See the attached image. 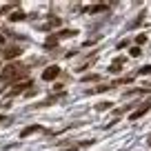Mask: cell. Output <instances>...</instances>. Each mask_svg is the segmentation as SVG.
<instances>
[{"label": "cell", "mask_w": 151, "mask_h": 151, "mask_svg": "<svg viewBox=\"0 0 151 151\" xmlns=\"http://www.w3.org/2000/svg\"><path fill=\"white\" fill-rule=\"evenodd\" d=\"M93 80H98V76H87L82 82H93Z\"/></svg>", "instance_id": "cell-15"}, {"label": "cell", "mask_w": 151, "mask_h": 151, "mask_svg": "<svg viewBox=\"0 0 151 151\" xmlns=\"http://www.w3.org/2000/svg\"><path fill=\"white\" fill-rule=\"evenodd\" d=\"M104 9H107V5H93V7H89L87 11H89V14H98V11H104Z\"/></svg>", "instance_id": "cell-10"}, {"label": "cell", "mask_w": 151, "mask_h": 151, "mask_svg": "<svg viewBox=\"0 0 151 151\" xmlns=\"http://www.w3.org/2000/svg\"><path fill=\"white\" fill-rule=\"evenodd\" d=\"M58 76H60V69H58L56 65H51V67H47V69L42 71V78L45 80H56Z\"/></svg>", "instance_id": "cell-2"}, {"label": "cell", "mask_w": 151, "mask_h": 151, "mask_svg": "<svg viewBox=\"0 0 151 151\" xmlns=\"http://www.w3.org/2000/svg\"><path fill=\"white\" fill-rule=\"evenodd\" d=\"M36 131H42V127H38V124H31V127L22 129V133H20V136H22V138H29L31 133H36Z\"/></svg>", "instance_id": "cell-6"}, {"label": "cell", "mask_w": 151, "mask_h": 151, "mask_svg": "<svg viewBox=\"0 0 151 151\" xmlns=\"http://www.w3.org/2000/svg\"><path fill=\"white\" fill-rule=\"evenodd\" d=\"M27 69H29V65H20V62H14V65H7L5 67V71H2V82H7V80H18V78H22L24 73H27Z\"/></svg>", "instance_id": "cell-1"}, {"label": "cell", "mask_w": 151, "mask_h": 151, "mask_svg": "<svg viewBox=\"0 0 151 151\" xmlns=\"http://www.w3.org/2000/svg\"><path fill=\"white\" fill-rule=\"evenodd\" d=\"M140 73H151V67H145V69H140Z\"/></svg>", "instance_id": "cell-18"}, {"label": "cell", "mask_w": 151, "mask_h": 151, "mask_svg": "<svg viewBox=\"0 0 151 151\" xmlns=\"http://www.w3.org/2000/svg\"><path fill=\"white\" fill-rule=\"evenodd\" d=\"M56 100H60V93H56V96H51V98H47L45 102H38L36 107H47V104H53Z\"/></svg>", "instance_id": "cell-8"}, {"label": "cell", "mask_w": 151, "mask_h": 151, "mask_svg": "<svg viewBox=\"0 0 151 151\" xmlns=\"http://www.w3.org/2000/svg\"><path fill=\"white\" fill-rule=\"evenodd\" d=\"M149 109H151V100H147V102L142 104V107H138L136 111L131 113V120H138V118H142V116H145V113L149 111Z\"/></svg>", "instance_id": "cell-3"}, {"label": "cell", "mask_w": 151, "mask_h": 151, "mask_svg": "<svg viewBox=\"0 0 151 151\" xmlns=\"http://www.w3.org/2000/svg\"><path fill=\"white\" fill-rule=\"evenodd\" d=\"M11 20H14V22H20V20H24V14L22 11H16V14H11Z\"/></svg>", "instance_id": "cell-13"}, {"label": "cell", "mask_w": 151, "mask_h": 151, "mask_svg": "<svg viewBox=\"0 0 151 151\" xmlns=\"http://www.w3.org/2000/svg\"><path fill=\"white\" fill-rule=\"evenodd\" d=\"M122 67H124V58H118V60H113L109 65V71H120Z\"/></svg>", "instance_id": "cell-7"}, {"label": "cell", "mask_w": 151, "mask_h": 151, "mask_svg": "<svg viewBox=\"0 0 151 151\" xmlns=\"http://www.w3.org/2000/svg\"><path fill=\"white\" fill-rule=\"evenodd\" d=\"M113 85H100V87H93V89H89V93H100V91H109Z\"/></svg>", "instance_id": "cell-9"}, {"label": "cell", "mask_w": 151, "mask_h": 151, "mask_svg": "<svg viewBox=\"0 0 151 151\" xmlns=\"http://www.w3.org/2000/svg\"><path fill=\"white\" fill-rule=\"evenodd\" d=\"M27 87H31V80H22L20 85H16V87H11V91H9V96H18V93H22Z\"/></svg>", "instance_id": "cell-5"}, {"label": "cell", "mask_w": 151, "mask_h": 151, "mask_svg": "<svg viewBox=\"0 0 151 151\" xmlns=\"http://www.w3.org/2000/svg\"><path fill=\"white\" fill-rule=\"evenodd\" d=\"M131 56H140V47H133L131 49Z\"/></svg>", "instance_id": "cell-17"}, {"label": "cell", "mask_w": 151, "mask_h": 151, "mask_svg": "<svg viewBox=\"0 0 151 151\" xmlns=\"http://www.w3.org/2000/svg\"><path fill=\"white\" fill-rule=\"evenodd\" d=\"M109 107H111V102H100V104H98L100 111H104V109H109Z\"/></svg>", "instance_id": "cell-14"}, {"label": "cell", "mask_w": 151, "mask_h": 151, "mask_svg": "<svg viewBox=\"0 0 151 151\" xmlns=\"http://www.w3.org/2000/svg\"><path fill=\"white\" fill-rule=\"evenodd\" d=\"M58 40H60V38H58V36H51V38H49V40H47V49H53V47H56V45H58Z\"/></svg>", "instance_id": "cell-11"}, {"label": "cell", "mask_w": 151, "mask_h": 151, "mask_svg": "<svg viewBox=\"0 0 151 151\" xmlns=\"http://www.w3.org/2000/svg\"><path fill=\"white\" fill-rule=\"evenodd\" d=\"M20 53H22V47H7L5 51H2V58L11 60V58H18Z\"/></svg>", "instance_id": "cell-4"}, {"label": "cell", "mask_w": 151, "mask_h": 151, "mask_svg": "<svg viewBox=\"0 0 151 151\" xmlns=\"http://www.w3.org/2000/svg\"><path fill=\"white\" fill-rule=\"evenodd\" d=\"M147 42V36H138V45H145Z\"/></svg>", "instance_id": "cell-16"}, {"label": "cell", "mask_w": 151, "mask_h": 151, "mask_svg": "<svg viewBox=\"0 0 151 151\" xmlns=\"http://www.w3.org/2000/svg\"><path fill=\"white\" fill-rule=\"evenodd\" d=\"M71 36H76V29H67V31L58 33V38H71Z\"/></svg>", "instance_id": "cell-12"}]
</instances>
